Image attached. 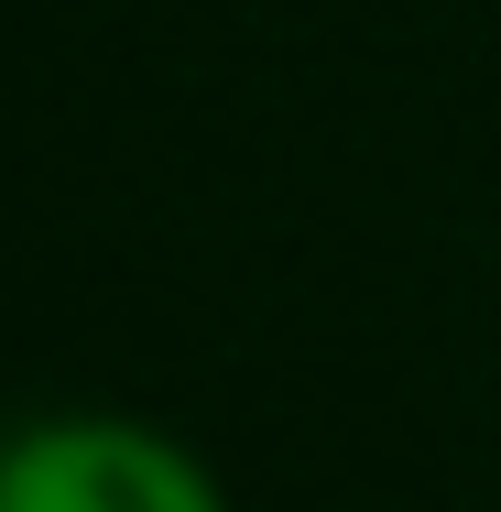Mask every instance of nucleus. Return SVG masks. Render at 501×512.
Masks as SVG:
<instances>
[{"label":"nucleus","mask_w":501,"mask_h":512,"mask_svg":"<svg viewBox=\"0 0 501 512\" xmlns=\"http://www.w3.org/2000/svg\"><path fill=\"white\" fill-rule=\"evenodd\" d=\"M0 512H229L175 436L131 414H44L0 436Z\"/></svg>","instance_id":"f257e3e1"}]
</instances>
